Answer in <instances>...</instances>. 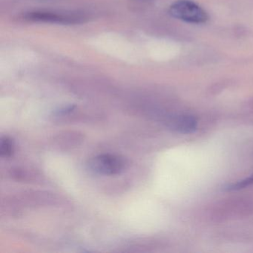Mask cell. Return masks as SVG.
Returning <instances> with one entry per match:
<instances>
[{
    "label": "cell",
    "instance_id": "cell-1",
    "mask_svg": "<svg viewBox=\"0 0 253 253\" xmlns=\"http://www.w3.org/2000/svg\"><path fill=\"white\" fill-rule=\"evenodd\" d=\"M93 172L101 175L121 174L127 167V162L122 157L112 154L97 155L91 158L88 164Z\"/></svg>",
    "mask_w": 253,
    "mask_h": 253
},
{
    "label": "cell",
    "instance_id": "cell-2",
    "mask_svg": "<svg viewBox=\"0 0 253 253\" xmlns=\"http://www.w3.org/2000/svg\"><path fill=\"white\" fill-rule=\"evenodd\" d=\"M169 13L174 18L186 23H204L207 21V12L199 5L189 0H178L170 6Z\"/></svg>",
    "mask_w": 253,
    "mask_h": 253
},
{
    "label": "cell",
    "instance_id": "cell-3",
    "mask_svg": "<svg viewBox=\"0 0 253 253\" xmlns=\"http://www.w3.org/2000/svg\"><path fill=\"white\" fill-rule=\"evenodd\" d=\"M169 127L182 134L195 132L198 128V121L192 115H178L170 117L167 121Z\"/></svg>",
    "mask_w": 253,
    "mask_h": 253
},
{
    "label": "cell",
    "instance_id": "cell-4",
    "mask_svg": "<svg viewBox=\"0 0 253 253\" xmlns=\"http://www.w3.org/2000/svg\"><path fill=\"white\" fill-rule=\"evenodd\" d=\"M28 18L35 21L51 22V23H69V19L65 18L62 16L51 13L35 12L32 13Z\"/></svg>",
    "mask_w": 253,
    "mask_h": 253
},
{
    "label": "cell",
    "instance_id": "cell-5",
    "mask_svg": "<svg viewBox=\"0 0 253 253\" xmlns=\"http://www.w3.org/2000/svg\"><path fill=\"white\" fill-rule=\"evenodd\" d=\"M14 143L9 137H2L0 141V153L3 157L11 156L14 152Z\"/></svg>",
    "mask_w": 253,
    "mask_h": 253
},
{
    "label": "cell",
    "instance_id": "cell-6",
    "mask_svg": "<svg viewBox=\"0 0 253 253\" xmlns=\"http://www.w3.org/2000/svg\"><path fill=\"white\" fill-rule=\"evenodd\" d=\"M252 184H253V174H252L250 177L244 179V180H241V181L228 185L226 189L228 191L238 190V189H244V188L247 187V186Z\"/></svg>",
    "mask_w": 253,
    "mask_h": 253
}]
</instances>
